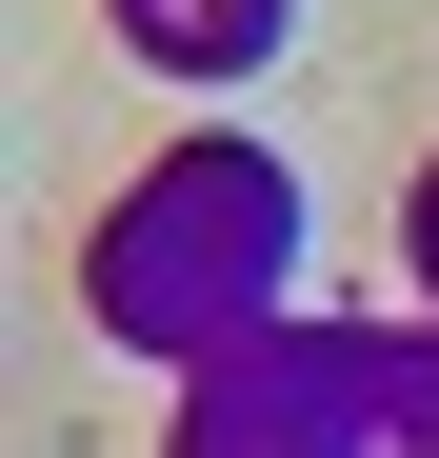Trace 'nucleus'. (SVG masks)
Listing matches in <instances>:
<instances>
[{"label": "nucleus", "mask_w": 439, "mask_h": 458, "mask_svg": "<svg viewBox=\"0 0 439 458\" xmlns=\"http://www.w3.org/2000/svg\"><path fill=\"white\" fill-rule=\"evenodd\" d=\"M280 279H300V180H280L260 140H180V160L100 219V259H81V299H100L140 359H180V378L240 359L280 319Z\"/></svg>", "instance_id": "obj_1"}, {"label": "nucleus", "mask_w": 439, "mask_h": 458, "mask_svg": "<svg viewBox=\"0 0 439 458\" xmlns=\"http://www.w3.org/2000/svg\"><path fill=\"white\" fill-rule=\"evenodd\" d=\"M380 399H400V339H240L180 378L160 458H380Z\"/></svg>", "instance_id": "obj_2"}, {"label": "nucleus", "mask_w": 439, "mask_h": 458, "mask_svg": "<svg viewBox=\"0 0 439 458\" xmlns=\"http://www.w3.org/2000/svg\"><path fill=\"white\" fill-rule=\"evenodd\" d=\"M280 21H300V0H120V40L160 60V81H260Z\"/></svg>", "instance_id": "obj_3"}, {"label": "nucleus", "mask_w": 439, "mask_h": 458, "mask_svg": "<svg viewBox=\"0 0 439 458\" xmlns=\"http://www.w3.org/2000/svg\"><path fill=\"white\" fill-rule=\"evenodd\" d=\"M380 458H439V339H400V399H380Z\"/></svg>", "instance_id": "obj_4"}, {"label": "nucleus", "mask_w": 439, "mask_h": 458, "mask_svg": "<svg viewBox=\"0 0 439 458\" xmlns=\"http://www.w3.org/2000/svg\"><path fill=\"white\" fill-rule=\"evenodd\" d=\"M419 299H439V160H419Z\"/></svg>", "instance_id": "obj_5"}]
</instances>
